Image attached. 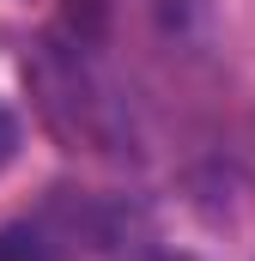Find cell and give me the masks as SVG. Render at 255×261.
<instances>
[{
	"label": "cell",
	"mask_w": 255,
	"mask_h": 261,
	"mask_svg": "<svg viewBox=\"0 0 255 261\" xmlns=\"http://www.w3.org/2000/svg\"><path fill=\"white\" fill-rule=\"evenodd\" d=\"M24 85L37 97L43 128L61 140L67 152H110L122 140V103L97 79V67L79 55V43L43 37L24 55Z\"/></svg>",
	"instance_id": "6da1fadb"
},
{
	"label": "cell",
	"mask_w": 255,
	"mask_h": 261,
	"mask_svg": "<svg viewBox=\"0 0 255 261\" xmlns=\"http://www.w3.org/2000/svg\"><path fill=\"white\" fill-rule=\"evenodd\" d=\"M18 146H24V122H18V116H12V110L0 103V170H6L12 158H18Z\"/></svg>",
	"instance_id": "7a4b0ae2"
},
{
	"label": "cell",
	"mask_w": 255,
	"mask_h": 261,
	"mask_svg": "<svg viewBox=\"0 0 255 261\" xmlns=\"http://www.w3.org/2000/svg\"><path fill=\"white\" fill-rule=\"evenodd\" d=\"M146 261H194V255H146Z\"/></svg>",
	"instance_id": "3957f363"
}]
</instances>
